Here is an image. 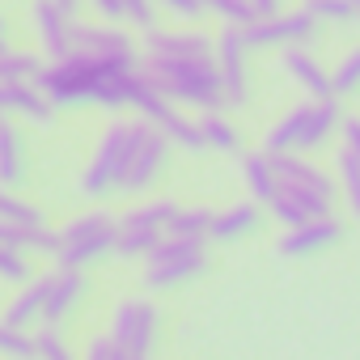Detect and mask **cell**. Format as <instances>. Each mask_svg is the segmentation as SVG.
<instances>
[{"mask_svg":"<svg viewBox=\"0 0 360 360\" xmlns=\"http://www.w3.org/2000/svg\"><path fill=\"white\" fill-rule=\"evenodd\" d=\"M81 292H85V276H81V271H60V267H56V276H51V297H47V318H43V322L60 326V322L77 309Z\"/></svg>","mask_w":360,"mask_h":360,"instance_id":"19","label":"cell"},{"mask_svg":"<svg viewBox=\"0 0 360 360\" xmlns=\"http://www.w3.org/2000/svg\"><path fill=\"white\" fill-rule=\"evenodd\" d=\"M267 208H271V217H276L280 225H288V229H301V225H309V221H314V212H309L297 195H288L284 187H280V195H276Z\"/></svg>","mask_w":360,"mask_h":360,"instance_id":"31","label":"cell"},{"mask_svg":"<svg viewBox=\"0 0 360 360\" xmlns=\"http://www.w3.org/2000/svg\"><path fill=\"white\" fill-rule=\"evenodd\" d=\"M0 221H5V225H22V229H43V225H47V217H43L34 204L18 200L13 191L0 195Z\"/></svg>","mask_w":360,"mask_h":360,"instance_id":"29","label":"cell"},{"mask_svg":"<svg viewBox=\"0 0 360 360\" xmlns=\"http://www.w3.org/2000/svg\"><path fill=\"white\" fill-rule=\"evenodd\" d=\"M301 9H309L318 22H352V18L360 13L352 0H305Z\"/></svg>","mask_w":360,"mask_h":360,"instance_id":"36","label":"cell"},{"mask_svg":"<svg viewBox=\"0 0 360 360\" xmlns=\"http://www.w3.org/2000/svg\"><path fill=\"white\" fill-rule=\"evenodd\" d=\"M200 127H204V136H208V148L238 153V144H242V131H238V123H233L225 110H200Z\"/></svg>","mask_w":360,"mask_h":360,"instance_id":"24","label":"cell"},{"mask_svg":"<svg viewBox=\"0 0 360 360\" xmlns=\"http://www.w3.org/2000/svg\"><path fill=\"white\" fill-rule=\"evenodd\" d=\"M85 360H131V352H123L115 343V335H94L85 347Z\"/></svg>","mask_w":360,"mask_h":360,"instance_id":"38","label":"cell"},{"mask_svg":"<svg viewBox=\"0 0 360 360\" xmlns=\"http://www.w3.org/2000/svg\"><path fill=\"white\" fill-rule=\"evenodd\" d=\"M255 9H259V18H276L280 13V0H255Z\"/></svg>","mask_w":360,"mask_h":360,"instance_id":"42","label":"cell"},{"mask_svg":"<svg viewBox=\"0 0 360 360\" xmlns=\"http://www.w3.org/2000/svg\"><path fill=\"white\" fill-rule=\"evenodd\" d=\"M0 276H5L9 284L30 280V259H26V250H18V246H0Z\"/></svg>","mask_w":360,"mask_h":360,"instance_id":"37","label":"cell"},{"mask_svg":"<svg viewBox=\"0 0 360 360\" xmlns=\"http://www.w3.org/2000/svg\"><path fill=\"white\" fill-rule=\"evenodd\" d=\"M169 136L148 123V119H136V144H131V157H127V174L119 183V195H140L157 183V174L165 169V157H169Z\"/></svg>","mask_w":360,"mask_h":360,"instance_id":"8","label":"cell"},{"mask_svg":"<svg viewBox=\"0 0 360 360\" xmlns=\"http://www.w3.org/2000/svg\"><path fill=\"white\" fill-rule=\"evenodd\" d=\"M271 161H276V174H280V187H284L288 195H297V200L314 212V221L330 217L335 178H330L326 169H318L314 161H305V157H297V153H271Z\"/></svg>","mask_w":360,"mask_h":360,"instance_id":"6","label":"cell"},{"mask_svg":"<svg viewBox=\"0 0 360 360\" xmlns=\"http://www.w3.org/2000/svg\"><path fill=\"white\" fill-rule=\"evenodd\" d=\"M339 98H322V102H301L292 106L280 123H271L267 131V153H309L318 148L335 127H339Z\"/></svg>","mask_w":360,"mask_h":360,"instance_id":"3","label":"cell"},{"mask_svg":"<svg viewBox=\"0 0 360 360\" xmlns=\"http://www.w3.org/2000/svg\"><path fill=\"white\" fill-rule=\"evenodd\" d=\"M110 335H115V343H119L123 352H131V356H148L153 335H157V309H153V301H144V297H127V301L115 309Z\"/></svg>","mask_w":360,"mask_h":360,"instance_id":"10","label":"cell"},{"mask_svg":"<svg viewBox=\"0 0 360 360\" xmlns=\"http://www.w3.org/2000/svg\"><path fill=\"white\" fill-rule=\"evenodd\" d=\"M330 89H335V98H347V94L360 89V47H352L339 60V68L330 72Z\"/></svg>","mask_w":360,"mask_h":360,"instance_id":"33","label":"cell"},{"mask_svg":"<svg viewBox=\"0 0 360 360\" xmlns=\"http://www.w3.org/2000/svg\"><path fill=\"white\" fill-rule=\"evenodd\" d=\"M0 183L5 187L22 183V136H18V127L9 119L0 123Z\"/></svg>","mask_w":360,"mask_h":360,"instance_id":"26","label":"cell"},{"mask_svg":"<svg viewBox=\"0 0 360 360\" xmlns=\"http://www.w3.org/2000/svg\"><path fill=\"white\" fill-rule=\"evenodd\" d=\"M242 174H246V187H250V195L259 204H271L280 195V174H276V161H271L267 148L263 153H246L242 157Z\"/></svg>","mask_w":360,"mask_h":360,"instance_id":"20","label":"cell"},{"mask_svg":"<svg viewBox=\"0 0 360 360\" xmlns=\"http://www.w3.org/2000/svg\"><path fill=\"white\" fill-rule=\"evenodd\" d=\"M140 68L153 77V85L178 102L195 110H221L225 106V81L217 60H178V56H140Z\"/></svg>","mask_w":360,"mask_h":360,"instance_id":"2","label":"cell"},{"mask_svg":"<svg viewBox=\"0 0 360 360\" xmlns=\"http://www.w3.org/2000/svg\"><path fill=\"white\" fill-rule=\"evenodd\" d=\"M255 225H259V208H255V204H233V208L217 212V221H212V238H217V242H233V238L250 233Z\"/></svg>","mask_w":360,"mask_h":360,"instance_id":"25","label":"cell"},{"mask_svg":"<svg viewBox=\"0 0 360 360\" xmlns=\"http://www.w3.org/2000/svg\"><path fill=\"white\" fill-rule=\"evenodd\" d=\"M47 64L34 51H5L0 56V81H39Z\"/></svg>","mask_w":360,"mask_h":360,"instance_id":"27","label":"cell"},{"mask_svg":"<svg viewBox=\"0 0 360 360\" xmlns=\"http://www.w3.org/2000/svg\"><path fill=\"white\" fill-rule=\"evenodd\" d=\"M314 30H318V18H314L309 9L276 13V18H259V22L242 26V34H246L250 47H288V43H305Z\"/></svg>","mask_w":360,"mask_h":360,"instance_id":"11","label":"cell"},{"mask_svg":"<svg viewBox=\"0 0 360 360\" xmlns=\"http://www.w3.org/2000/svg\"><path fill=\"white\" fill-rule=\"evenodd\" d=\"M246 34L242 26L225 22V30L217 34V64H221V81H225V106H246L250 98V77H246Z\"/></svg>","mask_w":360,"mask_h":360,"instance_id":"9","label":"cell"},{"mask_svg":"<svg viewBox=\"0 0 360 360\" xmlns=\"http://www.w3.org/2000/svg\"><path fill=\"white\" fill-rule=\"evenodd\" d=\"M106 233H119V217L94 208V212H81L72 217L64 229H60V246H77V242H94V238H106Z\"/></svg>","mask_w":360,"mask_h":360,"instance_id":"22","label":"cell"},{"mask_svg":"<svg viewBox=\"0 0 360 360\" xmlns=\"http://www.w3.org/2000/svg\"><path fill=\"white\" fill-rule=\"evenodd\" d=\"M0 106L9 115H26L34 123H47L56 115V102L43 94L39 81H0Z\"/></svg>","mask_w":360,"mask_h":360,"instance_id":"15","label":"cell"},{"mask_svg":"<svg viewBox=\"0 0 360 360\" xmlns=\"http://www.w3.org/2000/svg\"><path fill=\"white\" fill-rule=\"evenodd\" d=\"M212 221H217L212 208H183L174 217L169 233H178V238H212Z\"/></svg>","mask_w":360,"mask_h":360,"instance_id":"30","label":"cell"},{"mask_svg":"<svg viewBox=\"0 0 360 360\" xmlns=\"http://www.w3.org/2000/svg\"><path fill=\"white\" fill-rule=\"evenodd\" d=\"M157 9H169L174 18H200L204 0H157Z\"/></svg>","mask_w":360,"mask_h":360,"instance_id":"39","label":"cell"},{"mask_svg":"<svg viewBox=\"0 0 360 360\" xmlns=\"http://www.w3.org/2000/svg\"><path fill=\"white\" fill-rule=\"evenodd\" d=\"M136 68L140 64H131V60H102V56L72 51L64 60H51L47 72L39 77V85L56 106H81V102L127 106V85H131Z\"/></svg>","mask_w":360,"mask_h":360,"instance_id":"1","label":"cell"},{"mask_svg":"<svg viewBox=\"0 0 360 360\" xmlns=\"http://www.w3.org/2000/svg\"><path fill=\"white\" fill-rule=\"evenodd\" d=\"M335 165H339V187H343V200H347V208L360 217V161L343 148V153L335 157Z\"/></svg>","mask_w":360,"mask_h":360,"instance_id":"32","label":"cell"},{"mask_svg":"<svg viewBox=\"0 0 360 360\" xmlns=\"http://www.w3.org/2000/svg\"><path fill=\"white\" fill-rule=\"evenodd\" d=\"M72 51L140 64V60H136V43H131L127 30H119L115 22H77V30H72Z\"/></svg>","mask_w":360,"mask_h":360,"instance_id":"13","label":"cell"},{"mask_svg":"<svg viewBox=\"0 0 360 360\" xmlns=\"http://www.w3.org/2000/svg\"><path fill=\"white\" fill-rule=\"evenodd\" d=\"M178 148H191V153H200V148H208V136H204V127H200V119H187L178 106H169L165 115H161V123H157Z\"/></svg>","mask_w":360,"mask_h":360,"instance_id":"23","label":"cell"},{"mask_svg":"<svg viewBox=\"0 0 360 360\" xmlns=\"http://www.w3.org/2000/svg\"><path fill=\"white\" fill-rule=\"evenodd\" d=\"M144 56H178V60H217V39L200 30H148Z\"/></svg>","mask_w":360,"mask_h":360,"instance_id":"14","label":"cell"},{"mask_svg":"<svg viewBox=\"0 0 360 360\" xmlns=\"http://www.w3.org/2000/svg\"><path fill=\"white\" fill-rule=\"evenodd\" d=\"M204 9L221 13V18H225V22H233V26H250V22H259L255 0H204Z\"/></svg>","mask_w":360,"mask_h":360,"instance_id":"34","label":"cell"},{"mask_svg":"<svg viewBox=\"0 0 360 360\" xmlns=\"http://www.w3.org/2000/svg\"><path fill=\"white\" fill-rule=\"evenodd\" d=\"M115 250H119V233H106V238H94V242L60 246L51 259H56L60 271H85L89 263H98V259H106V255H115Z\"/></svg>","mask_w":360,"mask_h":360,"instance_id":"21","label":"cell"},{"mask_svg":"<svg viewBox=\"0 0 360 360\" xmlns=\"http://www.w3.org/2000/svg\"><path fill=\"white\" fill-rule=\"evenodd\" d=\"M204 263H208L204 238H178V233H169V238L144 259V284H148V288L183 284V280H191L195 271H204Z\"/></svg>","mask_w":360,"mask_h":360,"instance_id":"7","label":"cell"},{"mask_svg":"<svg viewBox=\"0 0 360 360\" xmlns=\"http://www.w3.org/2000/svg\"><path fill=\"white\" fill-rule=\"evenodd\" d=\"M339 221L335 217H322V221H309V225H301V229H288L284 238H280V255H314V250H326L330 242H339Z\"/></svg>","mask_w":360,"mask_h":360,"instance_id":"18","label":"cell"},{"mask_svg":"<svg viewBox=\"0 0 360 360\" xmlns=\"http://www.w3.org/2000/svg\"><path fill=\"white\" fill-rule=\"evenodd\" d=\"M284 68H288V77L305 89V98H314V102H322V98H335V89H330V72L301 47V43H288L284 47Z\"/></svg>","mask_w":360,"mask_h":360,"instance_id":"16","label":"cell"},{"mask_svg":"<svg viewBox=\"0 0 360 360\" xmlns=\"http://www.w3.org/2000/svg\"><path fill=\"white\" fill-rule=\"evenodd\" d=\"M131 360H148V356H131Z\"/></svg>","mask_w":360,"mask_h":360,"instance_id":"44","label":"cell"},{"mask_svg":"<svg viewBox=\"0 0 360 360\" xmlns=\"http://www.w3.org/2000/svg\"><path fill=\"white\" fill-rule=\"evenodd\" d=\"M60 5H64L68 13H77V5H81V0H60Z\"/></svg>","mask_w":360,"mask_h":360,"instance_id":"43","label":"cell"},{"mask_svg":"<svg viewBox=\"0 0 360 360\" xmlns=\"http://www.w3.org/2000/svg\"><path fill=\"white\" fill-rule=\"evenodd\" d=\"M183 212L169 200H153V204H140L131 212L119 217V259H148L165 238H169V225L174 217Z\"/></svg>","mask_w":360,"mask_h":360,"instance_id":"5","label":"cell"},{"mask_svg":"<svg viewBox=\"0 0 360 360\" xmlns=\"http://www.w3.org/2000/svg\"><path fill=\"white\" fill-rule=\"evenodd\" d=\"M339 131H343V148L360 161V119H356V115H352V119H343V123H339Z\"/></svg>","mask_w":360,"mask_h":360,"instance_id":"41","label":"cell"},{"mask_svg":"<svg viewBox=\"0 0 360 360\" xmlns=\"http://www.w3.org/2000/svg\"><path fill=\"white\" fill-rule=\"evenodd\" d=\"M47 297H51V276H39L34 284H26V288L9 301V309H5V318H0V326L30 330L34 322L47 318Z\"/></svg>","mask_w":360,"mask_h":360,"instance_id":"17","label":"cell"},{"mask_svg":"<svg viewBox=\"0 0 360 360\" xmlns=\"http://www.w3.org/2000/svg\"><path fill=\"white\" fill-rule=\"evenodd\" d=\"M89 5H94V13H98L102 22H127L123 0H89Z\"/></svg>","mask_w":360,"mask_h":360,"instance_id":"40","label":"cell"},{"mask_svg":"<svg viewBox=\"0 0 360 360\" xmlns=\"http://www.w3.org/2000/svg\"><path fill=\"white\" fill-rule=\"evenodd\" d=\"M131 144H136V123H123L115 119L98 148H94V161L85 165L81 174V195L85 200H106V195H119V183L127 174V157H131Z\"/></svg>","mask_w":360,"mask_h":360,"instance_id":"4","label":"cell"},{"mask_svg":"<svg viewBox=\"0 0 360 360\" xmlns=\"http://www.w3.org/2000/svg\"><path fill=\"white\" fill-rule=\"evenodd\" d=\"M39 360H77L72 347H68V339H64L60 326H51V322L39 326Z\"/></svg>","mask_w":360,"mask_h":360,"instance_id":"35","label":"cell"},{"mask_svg":"<svg viewBox=\"0 0 360 360\" xmlns=\"http://www.w3.org/2000/svg\"><path fill=\"white\" fill-rule=\"evenodd\" d=\"M30 18H34V34H39L43 51H47L51 60H64V56H72V30H77V13H68V9L60 5V0H34Z\"/></svg>","mask_w":360,"mask_h":360,"instance_id":"12","label":"cell"},{"mask_svg":"<svg viewBox=\"0 0 360 360\" xmlns=\"http://www.w3.org/2000/svg\"><path fill=\"white\" fill-rule=\"evenodd\" d=\"M352 5H356V9H360V0H352Z\"/></svg>","mask_w":360,"mask_h":360,"instance_id":"45","label":"cell"},{"mask_svg":"<svg viewBox=\"0 0 360 360\" xmlns=\"http://www.w3.org/2000/svg\"><path fill=\"white\" fill-rule=\"evenodd\" d=\"M0 356L5 360H39V330L0 326Z\"/></svg>","mask_w":360,"mask_h":360,"instance_id":"28","label":"cell"}]
</instances>
